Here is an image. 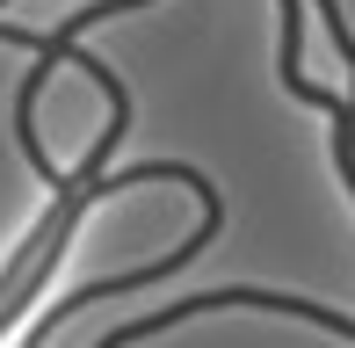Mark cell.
<instances>
[{"mask_svg": "<svg viewBox=\"0 0 355 348\" xmlns=\"http://www.w3.org/2000/svg\"><path fill=\"white\" fill-rule=\"evenodd\" d=\"M232 305L290 312V320H312V327H327V334H348V341H355V320H348V312H334V305H312V297H290V290H247V283H225V290H196V297H182V305H167V312H145V320L116 327V334H102L94 348H138V341L167 334V327L196 320V312H232Z\"/></svg>", "mask_w": 355, "mask_h": 348, "instance_id": "cell-1", "label": "cell"}]
</instances>
